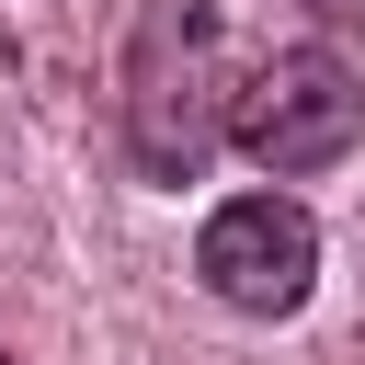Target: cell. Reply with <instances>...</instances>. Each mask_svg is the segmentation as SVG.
I'll list each match as a JSON object with an SVG mask.
<instances>
[{
	"instance_id": "6da1fadb",
	"label": "cell",
	"mask_w": 365,
	"mask_h": 365,
	"mask_svg": "<svg viewBox=\"0 0 365 365\" xmlns=\"http://www.w3.org/2000/svg\"><path fill=\"white\" fill-rule=\"evenodd\" d=\"M228 137V34L217 0H148L125 46V160L148 182H194Z\"/></svg>"
},
{
	"instance_id": "7a4b0ae2",
	"label": "cell",
	"mask_w": 365,
	"mask_h": 365,
	"mask_svg": "<svg viewBox=\"0 0 365 365\" xmlns=\"http://www.w3.org/2000/svg\"><path fill=\"white\" fill-rule=\"evenodd\" d=\"M228 137H240V160H262V171H331V160L365 137V80H354L331 46H274V57L228 91Z\"/></svg>"
},
{
	"instance_id": "3957f363",
	"label": "cell",
	"mask_w": 365,
	"mask_h": 365,
	"mask_svg": "<svg viewBox=\"0 0 365 365\" xmlns=\"http://www.w3.org/2000/svg\"><path fill=\"white\" fill-rule=\"evenodd\" d=\"M194 274H205L217 308L285 319V308H308V285H319V217H308L297 194H228V205L194 228Z\"/></svg>"
},
{
	"instance_id": "277c9868",
	"label": "cell",
	"mask_w": 365,
	"mask_h": 365,
	"mask_svg": "<svg viewBox=\"0 0 365 365\" xmlns=\"http://www.w3.org/2000/svg\"><path fill=\"white\" fill-rule=\"evenodd\" d=\"M0 365H11V342H0Z\"/></svg>"
}]
</instances>
